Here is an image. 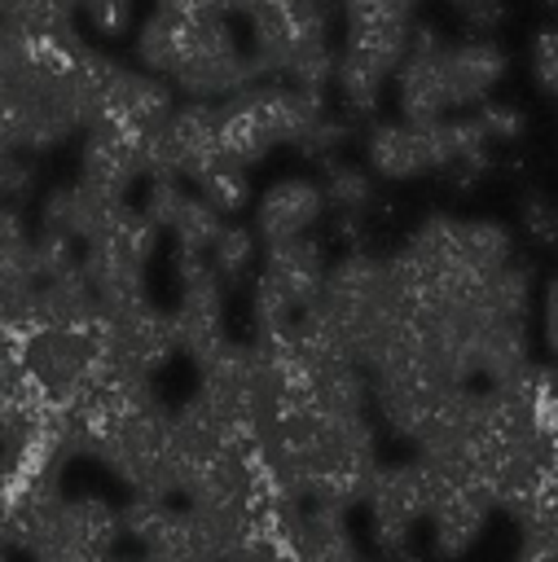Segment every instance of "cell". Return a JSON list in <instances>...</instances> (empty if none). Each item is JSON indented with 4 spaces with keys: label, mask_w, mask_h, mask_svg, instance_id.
I'll use <instances>...</instances> for the list:
<instances>
[{
    "label": "cell",
    "mask_w": 558,
    "mask_h": 562,
    "mask_svg": "<svg viewBox=\"0 0 558 562\" xmlns=\"http://www.w3.org/2000/svg\"><path fill=\"white\" fill-rule=\"evenodd\" d=\"M136 61L167 79L185 101H228L259 83V66L250 48L237 44L228 18L185 13L158 0L136 31Z\"/></svg>",
    "instance_id": "cell-1"
},
{
    "label": "cell",
    "mask_w": 558,
    "mask_h": 562,
    "mask_svg": "<svg viewBox=\"0 0 558 562\" xmlns=\"http://www.w3.org/2000/svg\"><path fill=\"white\" fill-rule=\"evenodd\" d=\"M321 119V92L281 79H259L237 97L220 101V136L242 167H255L277 145H299Z\"/></svg>",
    "instance_id": "cell-2"
},
{
    "label": "cell",
    "mask_w": 558,
    "mask_h": 562,
    "mask_svg": "<svg viewBox=\"0 0 558 562\" xmlns=\"http://www.w3.org/2000/svg\"><path fill=\"white\" fill-rule=\"evenodd\" d=\"M22 360L31 382L48 395L57 408L83 404L101 382H105V342L101 325H40L35 334L22 338Z\"/></svg>",
    "instance_id": "cell-3"
},
{
    "label": "cell",
    "mask_w": 558,
    "mask_h": 562,
    "mask_svg": "<svg viewBox=\"0 0 558 562\" xmlns=\"http://www.w3.org/2000/svg\"><path fill=\"white\" fill-rule=\"evenodd\" d=\"M158 233L163 228L145 215V206L127 202L92 241H83L79 263H83V277L92 281L101 307L149 294L145 290V263L158 246Z\"/></svg>",
    "instance_id": "cell-4"
},
{
    "label": "cell",
    "mask_w": 558,
    "mask_h": 562,
    "mask_svg": "<svg viewBox=\"0 0 558 562\" xmlns=\"http://www.w3.org/2000/svg\"><path fill=\"white\" fill-rule=\"evenodd\" d=\"M101 342H105V378H154L176 351V321L149 294L101 307Z\"/></svg>",
    "instance_id": "cell-5"
},
{
    "label": "cell",
    "mask_w": 558,
    "mask_h": 562,
    "mask_svg": "<svg viewBox=\"0 0 558 562\" xmlns=\"http://www.w3.org/2000/svg\"><path fill=\"white\" fill-rule=\"evenodd\" d=\"M431 501H435V474L422 457L378 465V474L365 492V505H369V527H373L382 558L409 553V536H413L417 518L431 514Z\"/></svg>",
    "instance_id": "cell-6"
},
{
    "label": "cell",
    "mask_w": 558,
    "mask_h": 562,
    "mask_svg": "<svg viewBox=\"0 0 558 562\" xmlns=\"http://www.w3.org/2000/svg\"><path fill=\"white\" fill-rule=\"evenodd\" d=\"M176 272H180V294L171 307L176 338L180 351L202 369L233 342L224 329V281L202 255H176Z\"/></svg>",
    "instance_id": "cell-7"
},
{
    "label": "cell",
    "mask_w": 558,
    "mask_h": 562,
    "mask_svg": "<svg viewBox=\"0 0 558 562\" xmlns=\"http://www.w3.org/2000/svg\"><path fill=\"white\" fill-rule=\"evenodd\" d=\"M149 167H145V136L127 132L123 123L114 119H97L88 132H83V145H79V180L110 193V198H127V189L136 180H145Z\"/></svg>",
    "instance_id": "cell-8"
},
{
    "label": "cell",
    "mask_w": 558,
    "mask_h": 562,
    "mask_svg": "<svg viewBox=\"0 0 558 562\" xmlns=\"http://www.w3.org/2000/svg\"><path fill=\"white\" fill-rule=\"evenodd\" d=\"M395 101H400V114L413 123H431V119L453 114L448 75H444V40L431 26L413 31L409 57L395 70Z\"/></svg>",
    "instance_id": "cell-9"
},
{
    "label": "cell",
    "mask_w": 558,
    "mask_h": 562,
    "mask_svg": "<svg viewBox=\"0 0 558 562\" xmlns=\"http://www.w3.org/2000/svg\"><path fill=\"white\" fill-rule=\"evenodd\" d=\"M492 505L496 501L475 479H444V474H435V501H431V514H426L435 553L439 558H461L479 540Z\"/></svg>",
    "instance_id": "cell-10"
},
{
    "label": "cell",
    "mask_w": 558,
    "mask_h": 562,
    "mask_svg": "<svg viewBox=\"0 0 558 562\" xmlns=\"http://www.w3.org/2000/svg\"><path fill=\"white\" fill-rule=\"evenodd\" d=\"M255 277L264 285H272L286 303H294L303 312L325 290V277H330L325 246L316 237H308V233L303 237H290V241H277V246H264V263H259Z\"/></svg>",
    "instance_id": "cell-11"
},
{
    "label": "cell",
    "mask_w": 558,
    "mask_h": 562,
    "mask_svg": "<svg viewBox=\"0 0 558 562\" xmlns=\"http://www.w3.org/2000/svg\"><path fill=\"white\" fill-rule=\"evenodd\" d=\"M127 206V198H110L83 180H70V184H57L44 193L40 202V233H57V237H70V241H92L119 211Z\"/></svg>",
    "instance_id": "cell-12"
},
{
    "label": "cell",
    "mask_w": 558,
    "mask_h": 562,
    "mask_svg": "<svg viewBox=\"0 0 558 562\" xmlns=\"http://www.w3.org/2000/svg\"><path fill=\"white\" fill-rule=\"evenodd\" d=\"M325 189L303 180V176H290V180H277L259 193L255 202V237L264 246H277V241H290V237H303L321 215H325Z\"/></svg>",
    "instance_id": "cell-13"
},
{
    "label": "cell",
    "mask_w": 558,
    "mask_h": 562,
    "mask_svg": "<svg viewBox=\"0 0 558 562\" xmlns=\"http://www.w3.org/2000/svg\"><path fill=\"white\" fill-rule=\"evenodd\" d=\"M171 110H176V101H171V83H167V79H158V75H149V70H127V66H119V75H114V83H110V92H105L101 119H114V123H123L127 132H136V136L149 140V136L171 119Z\"/></svg>",
    "instance_id": "cell-14"
},
{
    "label": "cell",
    "mask_w": 558,
    "mask_h": 562,
    "mask_svg": "<svg viewBox=\"0 0 558 562\" xmlns=\"http://www.w3.org/2000/svg\"><path fill=\"white\" fill-rule=\"evenodd\" d=\"M444 75H448L453 114L457 110H479L488 101V92L505 79V53L488 35H470L461 44H444Z\"/></svg>",
    "instance_id": "cell-15"
},
{
    "label": "cell",
    "mask_w": 558,
    "mask_h": 562,
    "mask_svg": "<svg viewBox=\"0 0 558 562\" xmlns=\"http://www.w3.org/2000/svg\"><path fill=\"white\" fill-rule=\"evenodd\" d=\"M294 558L299 562H365L351 544V527H347V509L308 501L294 531H290Z\"/></svg>",
    "instance_id": "cell-16"
},
{
    "label": "cell",
    "mask_w": 558,
    "mask_h": 562,
    "mask_svg": "<svg viewBox=\"0 0 558 562\" xmlns=\"http://www.w3.org/2000/svg\"><path fill=\"white\" fill-rule=\"evenodd\" d=\"M40 325H101V299L83 277V263L57 268L40 277Z\"/></svg>",
    "instance_id": "cell-17"
},
{
    "label": "cell",
    "mask_w": 558,
    "mask_h": 562,
    "mask_svg": "<svg viewBox=\"0 0 558 562\" xmlns=\"http://www.w3.org/2000/svg\"><path fill=\"white\" fill-rule=\"evenodd\" d=\"M75 0H0V18L31 44H57L75 40Z\"/></svg>",
    "instance_id": "cell-18"
},
{
    "label": "cell",
    "mask_w": 558,
    "mask_h": 562,
    "mask_svg": "<svg viewBox=\"0 0 558 562\" xmlns=\"http://www.w3.org/2000/svg\"><path fill=\"white\" fill-rule=\"evenodd\" d=\"M224 224H228V215L220 211V206H211L202 193H189V202H185V211L176 215V224H171V237H176V255H211V246H215V237L224 233Z\"/></svg>",
    "instance_id": "cell-19"
},
{
    "label": "cell",
    "mask_w": 558,
    "mask_h": 562,
    "mask_svg": "<svg viewBox=\"0 0 558 562\" xmlns=\"http://www.w3.org/2000/svg\"><path fill=\"white\" fill-rule=\"evenodd\" d=\"M255 228H242V224H224V233L215 237V246H211V268H215V277L228 285V281H242L246 272H250V263H255Z\"/></svg>",
    "instance_id": "cell-20"
},
{
    "label": "cell",
    "mask_w": 558,
    "mask_h": 562,
    "mask_svg": "<svg viewBox=\"0 0 558 562\" xmlns=\"http://www.w3.org/2000/svg\"><path fill=\"white\" fill-rule=\"evenodd\" d=\"M321 189H325V202H330L338 215H351V220L373 202V180H369V171H360V167H351V162H334Z\"/></svg>",
    "instance_id": "cell-21"
},
{
    "label": "cell",
    "mask_w": 558,
    "mask_h": 562,
    "mask_svg": "<svg viewBox=\"0 0 558 562\" xmlns=\"http://www.w3.org/2000/svg\"><path fill=\"white\" fill-rule=\"evenodd\" d=\"M31 250H35V233H31V224L22 220V211H18L13 202H0V272L26 263Z\"/></svg>",
    "instance_id": "cell-22"
},
{
    "label": "cell",
    "mask_w": 558,
    "mask_h": 562,
    "mask_svg": "<svg viewBox=\"0 0 558 562\" xmlns=\"http://www.w3.org/2000/svg\"><path fill=\"white\" fill-rule=\"evenodd\" d=\"M185 202H189V189H185V180H180V176H149L145 215H149L163 233H171V224H176V215L185 211Z\"/></svg>",
    "instance_id": "cell-23"
},
{
    "label": "cell",
    "mask_w": 558,
    "mask_h": 562,
    "mask_svg": "<svg viewBox=\"0 0 558 562\" xmlns=\"http://www.w3.org/2000/svg\"><path fill=\"white\" fill-rule=\"evenodd\" d=\"M527 66H532V79L545 97L558 101V26H540L532 35V48H527Z\"/></svg>",
    "instance_id": "cell-24"
},
{
    "label": "cell",
    "mask_w": 558,
    "mask_h": 562,
    "mask_svg": "<svg viewBox=\"0 0 558 562\" xmlns=\"http://www.w3.org/2000/svg\"><path fill=\"white\" fill-rule=\"evenodd\" d=\"M79 13L101 31V35H123L132 22V4L136 0H75Z\"/></svg>",
    "instance_id": "cell-25"
},
{
    "label": "cell",
    "mask_w": 558,
    "mask_h": 562,
    "mask_svg": "<svg viewBox=\"0 0 558 562\" xmlns=\"http://www.w3.org/2000/svg\"><path fill=\"white\" fill-rule=\"evenodd\" d=\"M31 193V167L18 149H0V202H22Z\"/></svg>",
    "instance_id": "cell-26"
},
{
    "label": "cell",
    "mask_w": 558,
    "mask_h": 562,
    "mask_svg": "<svg viewBox=\"0 0 558 562\" xmlns=\"http://www.w3.org/2000/svg\"><path fill=\"white\" fill-rule=\"evenodd\" d=\"M343 140H347V127H343L338 119H330V114H325V119H321V123H316V127H312L294 149H299V154H308V158H330Z\"/></svg>",
    "instance_id": "cell-27"
},
{
    "label": "cell",
    "mask_w": 558,
    "mask_h": 562,
    "mask_svg": "<svg viewBox=\"0 0 558 562\" xmlns=\"http://www.w3.org/2000/svg\"><path fill=\"white\" fill-rule=\"evenodd\" d=\"M523 224H527V233H532L536 241L558 246V211H554L545 198H527V202H523Z\"/></svg>",
    "instance_id": "cell-28"
},
{
    "label": "cell",
    "mask_w": 558,
    "mask_h": 562,
    "mask_svg": "<svg viewBox=\"0 0 558 562\" xmlns=\"http://www.w3.org/2000/svg\"><path fill=\"white\" fill-rule=\"evenodd\" d=\"M475 114H479V123H483L488 140H510V136L523 127V119H518L510 105H492V101H488V105H479Z\"/></svg>",
    "instance_id": "cell-29"
},
{
    "label": "cell",
    "mask_w": 558,
    "mask_h": 562,
    "mask_svg": "<svg viewBox=\"0 0 558 562\" xmlns=\"http://www.w3.org/2000/svg\"><path fill=\"white\" fill-rule=\"evenodd\" d=\"M158 4H171V9H185V13H215V18H233V13L255 9V0H158Z\"/></svg>",
    "instance_id": "cell-30"
},
{
    "label": "cell",
    "mask_w": 558,
    "mask_h": 562,
    "mask_svg": "<svg viewBox=\"0 0 558 562\" xmlns=\"http://www.w3.org/2000/svg\"><path fill=\"white\" fill-rule=\"evenodd\" d=\"M545 342H549V351H554V364H558V272H554V281H549V290H545Z\"/></svg>",
    "instance_id": "cell-31"
},
{
    "label": "cell",
    "mask_w": 558,
    "mask_h": 562,
    "mask_svg": "<svg viewBox=\"0 0 558 562\" xmlns=\"http://www.w3.org/2000/svg\"><path fill=\"white\" fill-rule=\"evenodd\" d=\"M409 4H422V0H409Z\"/></svg>",
    "instance_id": "cell-32"
}]
</instances>
